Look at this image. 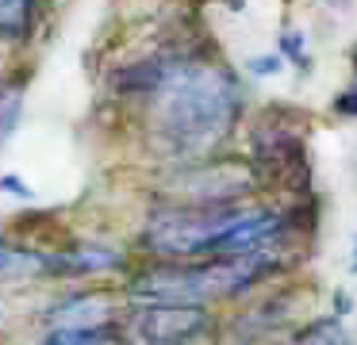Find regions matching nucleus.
Returning <instances> with one entry per match:
<instances>
[{
  "mask_svg": "<svg viewBox=\"0 0 357 345\" xmlns=\"http://www.w3.org/2000/svg\"><path fill=\"white\" fill-rule=\"evenodd\" d=\"M219 4H227V8H242L246 0H219Z\"/></svg>",
  "mask_w": 357,
  "mask_h": 345,
  "instance_id": "16",
  "label": "nucleus"
},
{
  "mask_svg": "<svg viewBox=\"0 0 357 345\" xmlns=\"http://www.w3.org/2000/svg\"><path fill=\"white\" fill-rule=\"evenodd\" d=\"M280 69H284V58H280V54H265V58H250V73H257V77L280 73Z\"/></svg>",
  "mask_w": 357,
  "mask_h": 345,
  "instance_id": "13",
  "label": "nucleus"
},
{
  "mask_svg": "<svg viewBox=\"0 0 357 345\" xmlns=\"http://www.w3.org/2000/svg\"><path fill=\"white\" fill-rule=\"evenodd\" d=\"M146 100V135L162 158L200 165L219 158L246 112L238 73L215 54H158L123 77Z\"/></svg>",
  "mask_w": 357,
  "mask_h": 345,
  "instance_id": "1",
  "label": "nucleus"
},
{
  "mask_svg": "<svg viewBox=\"0 0 357 345\" xmlns=\"http://www.w3.org/2000/svg\"><path fill=\"white\" fill-rule=\"evenodd\" d=\"M280 273V253L254 257H204V261H154L123 284L127 303H181L211 307L234 299Z\"/></svg>",
  "mask_w": 357,
  "mask_h": 345,
  "instance_id": "2",
  "label": "nucleus"
},
{
  "mask_svg": "<svg viewBox=\"0 0 357 345\" xmlns=\"http://www.w3.org/2000/svg\"><path fill=\"white\" fill-rule=\"evenodd\" d=\"M246 165L257 188H269V192L300 196L311 184L307 138H303L300 127H292V119H273V115L257 119L254 130H250Z\"/></svg>",
  "mask_w": 357,
  "mask_h": 345,
  "instance_id": "3",
  "label": "nucleus"
},
{
  "mask_svg": "<svg viewBox=\"0 0 357 345\" xmlns=\"http://www.w3.org/2000/svg\"><path fill=\"white\" fill-rule=\"evenodd\" d=\"M0 192H12V196H31V188H24V181H20V176L16 173H4V176H0Z\"/></svg>",
  "mask_w": 357,
  "mask_h": 345,
  "instance_id": "14",
  "label": "nucleus"
},
{
  "mask_svg": "<svg viewBox=\"0 0 357 345\" xmlns=\"http://www.w3.org/2000/svg\"><path fill=\"white\" fill-rule=\"evenodd\" d=\"M20 107H24V81H0V146L16 130Z\"/></svg>",
  "mask_w": 357,
  "mask_h": 345,
  "instance_id": "11",
  "label": "nucleus"
},
{
  "mask_svg": "<svg viewBox=\"0 0 357 345\" xmlns=\"http://www.w3.org/2000/svg\"><path fill=\"white\" fill-rule=\"evenodd\" d=\"M280 345H357V342L349 337V330L342 326L338 314H326V319H311L307 326H300Z\"/></svg>",
  "mask_w": 357,
  "mask_h": 345,
  "instance_id": "9",
  "label": "nucleus"
},
{
  "mask_svg": "<svg viewBox=\"0 0 357 345\" xmlns=\"http://www.w3.org/2000/svg\"><path fill=\"white\" fill-rule=\"evenodd\" d=\"M127 307H119V299L112 291H73L62 296L58 303L47 307L43 322L47 330H116Z\"/></svg>",
  "mask_w": 357,
  "mask_h": 345,
  "instance_id": "5",
  "label": "nucleus"
},
{
  "mask_svg": "<svg viewBox=\"0 0 357 345\" xmlns=\"http://www.w3.org/2000/svg\"><path fill=\"white\" fill-rule=\"evenodd\" d=\"M50 276V250L0 242V284L4 280H39Z\"/></svg>",
  "mask_w": 357,
  "mask_h": 345,
  "instance_id": "7",
  "label": "nucleus"
},
{
  "mask_svg": "<svg viewBox=\"0 0 357 345\" xmlns=\"http://www.w3.org/2000/svg\"><path fill=\"white\" fill-rule=\"evenodd\" d=\"M211 326L208 307L181 303H135L119 319L123 345H192Z\"/></svg>",
  "mask_w": 357,
  "mask_h": 345,
  "instance_id": "4",
  "label": "nucleus"
},
{
  "mask_svg": "<svg viewBox=\"0 0 357 345\" xmlns=\"http://www.w3.org/2000/svg\"><path fill=\"white\" fill-rule=\"evenodd\" d=\"M39 0H0V43H24L35 31Z\"/></svg>",
  "mask_w": 357,
  "mask_h": 345,
  "instance_id": "8",
  "label": "nucleus"
},
{
  "mask_svg": "<svg viewBox=\"0 0 357 345\" xmlns=\"http://www.w3.org/2000/svg\"><path fill=\"white\" fill-rule=\"evenodd\" d=\"M349 273H357V234H354V253H349Z\"/></svg>",
  "mask_w": 357,
  "mask_h": 345,
  "instance_id": "15",
  "label": "nucleus"
},
{
  "mask_svg": "<svg viewBox=\"0 0 357 345\" xmlns=\"http://www.w3.org/2000/svg\"><path fill=\"white\" fill-rule=\"evenodd\" d=\"M334 112L346 115V119H357V73H354V81L334 96Z\"/></svg>",
  "mask_w": 357,
  "mask_h": 345,
  "instance_id": "12",
  "label": "nucleus"
},
{
  "mask_svg": "<svg viewBox=\"0 0 357 345\" xmlns=\"http://www.w3.org/2000/svg\"><path fill=\"white\" fill-rule=\"evenodd\" d=\"M39 345H123L116 330H47Z\"/></svg>",
  "mask_w": 357,
  "mask_h": 345,
  "instance_id": "10",
  "label": "nucleus"
},
{
  "mask_svg": "<svg viewBox=\"0 0 357 345\" xmlns=\"http://www.w3.org/2000/svg\"><path fill=\"white\" fill-rule=\"evenodd\" d=\"M123 257H119L112 245H96V242H85V245H66V250H50V276L58 280H70V276H100L108 268H119Z\"/></svg>",
  "mask_w": 357,
  "mask_h": 345,
  "instance_id": "6",
  "label": "nucleus"
}]
</instances>
